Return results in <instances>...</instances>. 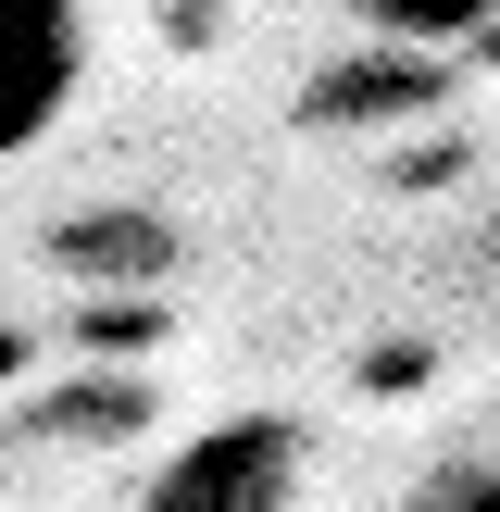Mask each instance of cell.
Wrapping results in <instances>:
<instances>
[{"instance_id":"cell-1","label":"cell","mask_w":500,"mask_h":512,"mask_svg":"<svg viewBox=\"0 0 500 512\" xmlns=\"http://www.w3.org/2000/svg\"><path fill=\"white\" fill-rule=\"evenodd\" d=\"M300 475H313V438L288 413H225L150 463L138 512H300Z\"/></svg>"},{"instance_id":"cell-2","label":"cell","mask_w":500,"mask_h":512,"mask_svg":"<svg viewBox=\"0 0 500 512\" xmlns=\"http://www.w3.org/2000/svg\"><path fill=\"white\" fill-rule=\"evenodd\" d=\"M75 75H88V13L75 0H0V163L75 113Z\"/></svg>"},{"instance_id":"cell-3","label":"cell","mask_w":500,"mask_h":512,"mask_svg":"<svg viewBox=\"0 0 500 512\" xmlns=\"http://www.w3.org/2000/svg\"><path fill=\"white\" fill-rule=\"evenodd\" d=\"M125 425H150V388L88 375V388H63V400H38V413H13V438H38V450H100V438H125Z\"/></svg>"},{"instance_id":"cell-4","label":"cell","mask_w":500,"mask_h":512,"mask_svg":"<svg viewBox=\"0 0 500 512\" xmlns=\"http://www.w3.org/2000/svg\"><path fill=\"white\" fill-rule=\"evenodd\" d=\"M438 100V75L400 50V63H350V75H313V125L325 113H425Z\"/></svg>"},{"instance_id":"cell-5","label":"cell","mask_w":500,"mask_h":512,"mask_svg":"<svg viewBox=\"0 0 500 512\" xmlns=\"http://www.w3.org/2000/svg\"><path fill=\"white\" fill-rule=\"evenodd\" d=\"M363 25L388 50H425V38H475V25H500V0H363Z\"/></svg>"},{"instance_id":"cell-6","label":"cell","mask_w":500,"mask_h":512,"mask_svg":"<svg viewBox=\"0 0 500 512\" xmlns=\"http://www.w3.org/2000/svg\"><path fill=\"white\" fill-rule=\"evenodd\" d=\"M400 512H500V450H463V463H425Z\"/></svg>"},{"instance_id":"cell-7","label":"cell","mask_w":500,"mask_h":512,"mask_svg":"<svg viewBox=\"0 0 500 512\" xmlns=\"http://www.w3.org/2000/svg\"><path fill=\"white\" fill-rule=\"evenodd\" d=\"M163 250H175V238H163V225H150V213H100L88 238H75V263H125V275H150V263H163Z\"/></svg>"}]
</instances>
